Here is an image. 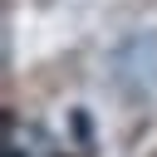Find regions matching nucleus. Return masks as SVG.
Returning <instances> with one entry per match:
<instances>
[{
	"instance_id": "f257e3e1",
	"label": "nucleus",
	"mask_w": 157,
	"mask_h": 157,
	"mask_svg": "<svg viewBox=\"0 0 157 157\" xmlns=\"http://www.w3.org/2000/svg\"><path fill=\"white\" fill-rule=\"evenodd\" d=\"M0 157H59V142L34 118L5 113V123H0Z\"/></svg>"
}]
</instances>
